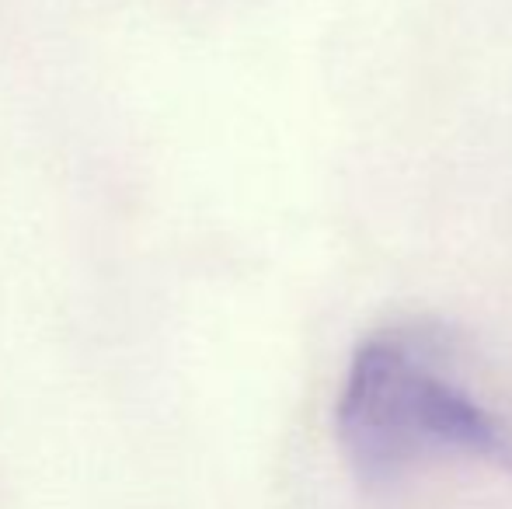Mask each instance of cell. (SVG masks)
<instances>
[{"label": "cell", "instance_id": "obj_1", "mask_svg": "<svg viewBox=\"0 0 512 509\" xmlns=\"http://www.w3.org/2000/svg\"><path fill=\"white\" fill-rule=\"evenodd\" d=\"M352 475L391 485L439 457L512 475V429L460 374L457 342L439 325H387L359 342L335 405Z\"/></svg>", "mask_w": 512, "mask_h": 509}]
</instances>
